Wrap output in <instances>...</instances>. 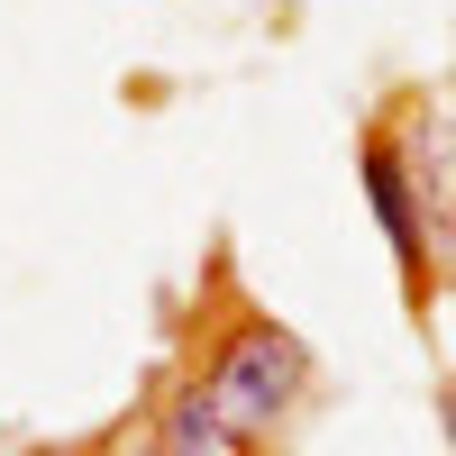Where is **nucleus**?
<instances>
[{
	"label": "nucleus",
	"instance_id": "obj_1",
	"mask_svg": "<svg viewBox=\"0 0 456 456\" xmlns=\"http://www.w3.org/2000/svg\"><path fill=\"white\" fill-rule=\"evenodd\" d=\"M201 384L219 402V420L238 429V447H265L301 402H311V347H301L283 320L238 311V320L219 329V347L201 356Z\"/></svg>",
	"mask_w": 456,
	"mask_h": 456
},
{
	"label": "nucleus",
	"instance_id": "obj_5",
	"mask_svg": "<svg viewBox=\"0 0 456 456\" xmlns=\"http://www.w3.org/2000/svg\"><path fill=\"white\" fill-rule=\"evenodd\" d=\"M438 429H447V447H456V393H438Z\"/></svg>",
	"mask_w": 456,
	"mask_h": 456
},
{
	"label": "nucleus",
	"instance_id": "obj_2",
	"mask_svg": "<svg viewBox=\"0 0 456 456\" xmlns=\"http://www.w3.org/2000/svg\"><path fill=\"white\" fill-rule=\"evenodd\" d=\"M356 183H365V210H374V228H384V247H393V265H402V292L420 301L429 274H438V228H429L420 156L402 146V128L374 119V128L356 137Z\"/></svg>",
	"mask_w": 456,
	"mask_h": 456
},
{
	"label": "nucleus",
	"instance_id": "obj_3",
	"mask_svg": "<svg viewBox=\"0 0 456 456\" xmlns=\"http://www.w3.org/2000/svg\"><path fill=\"white\" fill-rule=\"evenodd\" d=\"M146 447H156V456H247V447H238V429L219 420V402H210L201 374H183V384L156 402V420H146Z\"/></svg>",
	"mask_w": 456,
	"mask_h": 456
},
{
	"label": "nucleus",
	"instance_id": "obj_6",
	"mask_svg": "<svg viewBox=\"0 0 456 456\" xmlns=\"http://www.w3.org/2000/svg\"><path fill=\"white\" fill-rule=\"evenodd\" d=\"M119 456H156V447H146V438H137V447H119Z\"/></svg>",
	"mask_w": 456,
	"mask_h": 456
},
{
	"label": "nucleus",
	"instance_id": "obj_4",
	"mask_svg": "<svg viewBox=\"0 0 456 456\" xmlns=\"http://www.w3.org/2000/svg\"><path fill=\"white\" fill-rule=\"evenodd\" d=\"M438 228H447V247H456V156H447V210H438Z\"/></svg>",
	"mask_w": 456,
	"mask_h": 456
}]
</instances>
